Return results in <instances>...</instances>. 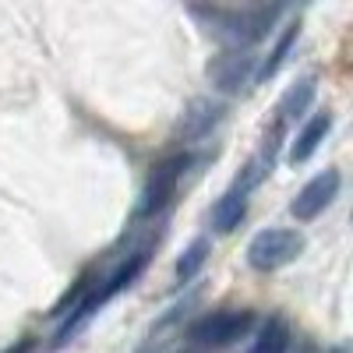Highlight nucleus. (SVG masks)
I'll return each instance as SVG.
<instances>
[{
    "label": "nucleus",
    "instance_id": "obj_14",
    "mask_svg": "<svg viewBox=\"0 0 353 353\" xmlns=\"http://www.w3.org/2000/svg\"><path fill=\"white\" fill-rule=\"evenodd\" d=\"M88 286H92V283H88V279H81V283H78V286H74V290L68 293V297H64L61 304H57V307H53V314H57V318H61V314H68V307L81 301V293H88Z\"/></svg>",
    "mask_w": 353,
    "mask_h": 353
},
{
    "label": "nucleus",
    "instance_id": "obj_12",
    "mask_svg": "<svg viewBox=\"0 0 353 353\" xmlns=\"http://www.w3.org/2000/svg\"><path fill=\"white\" fill-rule=\"evenodd\" d=\"M209 241H205V237H198L184 254H181V261H176V279H181V283H191L194 276H198V269H201V265L205 261H209Z\"/></svg>",
    "mask_w": 353,
    "mask_h": 353
},
{
    "label": "nucleus",
    "instance_id": "obj_10",
    "mask_svg": "<svg viewBox=\"0 0 353 353\" xmlns=\"http://www.w3.org/2000/svg\"><path fill=\"white\" fill-rule=\"evenodd\" d=\"M286 350H290V325L283 318H269L261 325L251 353H286Z\"/></svg>",
    "mask_w": 353,
    "mask_h": 353
},
{
    "label": "nucleus",
    "instance_id": "obj_13",
    "mask_svg": "<svg viewBox=\"0 0 353 353\" xmlns=\"http://www.w3.org/2000/svg\"><path fill=\"white\" fill-rule=\"evenodd\" d=\"M297 32H301V25H297V21H293V25H286V28H283V39H279V43H276V50L269 53V61H265V64H261V68L254 71V78H272V74H276V71L283 68V61H286V53H290V46L297 43Z\"/></svg>",
    "mask_w": 353,
    "mask_h": 353
},
{
    "label": "nucleus",
    "instance_id": "obj_8",
    "mask_svg": "<svg viewBox=\"0 0 353 353\" xmlns=\"http://www.w3.org/2000/svg\"><path fill=\"white\" fill-rule=\"evenodd\" d=\"M332 131V113L329 110H321V113H314L311 121L301 128V134H297V141L290 145V163L297 166V163H307L314 152H318V145L325 141V134Z\"/></svg>",
    "mask_w": 353,
    "mask_h": 353
},
{
    "label": "nucleus",
    "instance_id": "obj_9",
    "mask_svg": "<svg viewBox=\"0 0 353 353\" xmlns=\"http://www.w3.org/2000/svg\"><path fill=\"white\" fill-rule=\"evenodd\" d=\"M219 117H223V110H219L216 103H209V99L191 103V110L184 113V134H188L191 141L205 138V134H209V131L219 124Z\"/></svg>",
    "mask_w": 353,
    "mask_h": 353
},
{
    "label": "nucleus",
    "instance_id": "obj_6",
    "mask_svg": "<svg viewBox=\"0 0 353 353\" xmlns=\"http://www.w3.org/2000/svg\"><path fill=\"white\" fill-rule=\"evenodd\" d=\"M254 78V57L248 50H226L209 61V81L219 92H241Z\"/></svg>",
    "mask_w": 353,
    "mask_h": 353
},
{
    "label": "nucleus",
    "instance_id": "obj_7",
    "mask_svg": "<svg viewBox=\"0 0 353 353\" xmlns=\"http://www.w3.org/2000/svg\"><path fill=\"white\" fill-rule=\"evenodd\" d=\"M254 181H258V176L251 173L244 184L230 188V191L216 201V209H212V226H216L219 233H230V230L241 226V219H244V212H248V191H251Z\"/></svg>",
    "mask_w": 353,
    "mask_h": 353
},
{
    "label": "nucleus",
    "instance_id": "obj_5",
    "mask_svg": "<svg viewBox=\"0 0 353 353\" xmlns=\"http://www.w3.org/2000/svg\"><path fill=\"white\" fill-rule=\"evenodd\" d=\"M339 184H343V176H339V170H325V173H318V176H311V181L297 191V198L290 201V212L297 216L301 223H311L314 216H321L329 209V205L336 201V194H339Z\"/></svg>",
    "mask_w": 353,
    "mask_h": 353
},
{
    "label": "nucleus",
    "instance_id": "obj_2",
    "mask_svg": "<svg viewBox=\"0 0 353 353\" xmlns=\"http://www.w3.org/2000/svg\"><path fill=\"white\" fill-rule=\"evenodd\" d=\"M304 251V237L297 230H261L248 244V265L254 272H276L283 265L297 261Z\"/></svg>",
    "mask_w": 353,
    "mask_h": 353
},
{
    "label": "nucleus",
    "instance_id": "obj_1",
    "mask_svg": "<svg viewBox=\"0 0 353 353\" xmlns=\"http://www.w3.org/2000/svg\"><path fill=\"white\" fill-rule=\"evenodd\" d=\"M254 325V314L248 307H226V311H212L198 318L191 325V343L198 350H226L233 346L241 336H248V329Z\"/></svg>",
    "mask_w": 353,
    "mask_h": 353
},
{
    "label": "nucleus",
    "instance_id": "obj_15",
    "mask_svg": "<svg viewBox=\"0 0 353 353\" xmlns=\"http://www.w3.org/2000/svg\"><path fill=\"white\" fill-rule=\"evenodd\" d=\"M332 353H343V350H332Z\"/></svg>",
    "mask_w": 353,
    "mask_h": 353
},
{
    "label": "nucleus",
    "instance_id": "obj_3",
    "mask_svg": "<svg viewBox=\"0 0 353 353\" xmlns=\"http://www.w3.org/2000/svg\"><path fill=\"white\" fill-rule=\"evenodd\" d=\"M198 14H212L219 25H223V32L233 39V43H258L269 36V28L272 21L279 18L276 8H248V11H198Z\"/></svg>",
    "mask_w": 353,
    "mask_h": 353
},
{
    "label": "nucleus",
    "instance_id": "obj_4",
    "mask_svg": "<svg viewBox=\"0 0 353 353\" xmlns=\"http://www.w3.org/2000/svg\"><path fill=\"white\" fill-rule=\"evenodd\" d=\"M188 156H173V159H166V163H159L156 166V173L149 176V184H145V194H141V205H138V216H156V212H163L166 205H170V198L176 194V184H181V176H184V170H188Z\"/></svg>",
    "mask_w": 353,
    "mask_h": 353
},
{
    "label": "nucleus",
    "instance_id": "obj_11",
    "mask_svg": "<svg viewBox=\"0 0 353 353\" xmlns=\"http://www.w3.org/2000/svg\"><path fill=\"white\" fill-rule=\"evenodd\" d=\"M314 78H301L297 85L290 88V92L283 96V103H279V121H293V117H301L307 106H311V99H314Z\"/></svg>",
    "mask_w": 353,
    "mask_h": 353
}]
</instances>
